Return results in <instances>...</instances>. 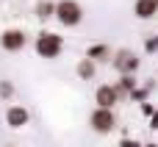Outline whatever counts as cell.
I'll return each mask as SVG.
<instances>
[{
	"label": "cell",
	"instance_id": "1",
	"mask_svg": "<svg viewBox=\"0 0 158 147\" xmlns=\"http://www.w3.org/2000/svg\"><path fill=\"white\" fill-rule=\"evenodd\" d=\"M33 50L39 58H58L61 50H64V36L53 33V31H42L33 42Z\"/></svg>",
	"mask_w": 158,
	"mask_h": 147
},
{
	"label": "cell",
	"instance_id": "2",
	"mask_svg": "<svg viewBox=\"0 0 158 147\" xmlns=\"http://www.w3.org/2000/svg\"><path fill=\"white\" fill-rule=\"evenodd\" d=\"M56 19H58L64 28L81 25V19H83L81 3H78V0H58V3H56Z\"/></svg>",
	"mask_w": 158,
	"mask_h": 147
},
{
	"label": "cell",
	"instance_id": "3",
	"mask_svg": "<svg viewBox=\"0 0 158 147\" xmlns=\"http://www.w3.org/2000/svg\"><path fill=\"white\" fill-rule=\"evenodd\" d=\"M89 128L94 131V133H100V136H106V133H111L114 128H117V114H114V108H94L92 114H89Z\"/></svg>",
	"mask_w": 158,
	"mask_h": 147
},
{
	"label": "cell",
	"instance_id": "4",
	"mask_svg": "<svg viewBox=\"0 0 158 147\" xmlns=\"http://www.w3.org/2000/svg\"><path fill=\"white\" fill-rule=\"evenodd\" d=\"M111 64H114V69H117L119 75H136V72H139V67H142L139 56H136L133 50H125V47L114 53Z\"/></svg>",
	"mask_w": 158,
	"mask_h": 147
},
{
	"label": "cell",
	"instance_id": "5",
	"mask_svg": "<svg viewBox=\"0 0 158 147\" xmlns=\"http://www.w3.org/2000/svg\"><path fill=\"white\" fill-rule=\"evenodd\" d=\"M25 44H28V36H25V31H19V28H6V31L0 33V47H3L6 53H19Z\"/></svg>",
	"mask_w": 158,
	"mask_h": 147
},
{
	"label": "cell",
	"instance_id": "6",
	"mask_svg": "<svg viewBox=\"0 0 158 147\" xmlns=\"http://www.w3.org/2000/svg\"><path fill=\"white\" fill-rule=\"evenodd\" d=\"M119 100H122V97H119V89H117V86H111V83L97 86V92H94V103H97L100 108H114Z\"/></svg>",
	"mask_w": 158,
	"mask_h": 147
},
{
	"label": "cell",
	"instance_id": "7",
	"mask_svg": "<svg viewBox=\"0 0 158 147\" xmlns=\"http://www.w3.org/2000/svg\"><path fill=\"white\" fill-rule=\"evenodd\" d=\"M28 122H31V111H28L25 106H8V111H6V125H8V128L19 131V128H25Z\"/></svg>",
	"mask_w": 158,
	"mask_h": 147
},
{
	"label": "cell",
	"instance_id": "8",
	"mask_svg": "<svg viewBox=\"0 0 158 147\" xmlns=\"http://www.w3.org/2000/svg\"><path fill=\"white\" fill-rule=\"evenodd\" d=\"M133 14H136L139 19H153L158 14V3L156 0H136V3H133Z\"/></svg>",
	"mask_w": 158,
	"mask_h": 147
},
{
	"label": "cell",
	"instance_id": "9",
	"mask_svg": "<svg viewBox=\"0 0 158 147\" xmlns=\"http://www.w3.org/2000/svg\"><path fill=\"white\" fill-rule=\"evenodd\" d=\"M75 72H78V78H81V81H92V78L97 75V61L86 56V58H81V61H78Z\"/></svg>",
	"mask_w": 158,
	"mask_h": 147
},
{
	"label": "cell",
	"instance_id": "10",
	"mask_svg": "<svg viewBox=\"0 0 158 147\" xmlns=\"http://www.w3.org/2000/svg\"><path fill=\"white\" fill-rule=\"evenodd\" d=\"M114 86L119 89V97H131V92H133L139 83H136V78H133V75H119V81H117Z\"/></svg>",
	"mask_w": 158,
	"mask_h": 147
},
{
	"label": "cell",
	"instance_id": "11",
	"mask_svg": "<svg viewBox=\"0 0 158 147\" xmlns=\"http://www.w3.org/2000/svg\"><path fill=\"white\" fill-rule=\"evenodd\" d=\"M33 11H36V17H39L42 22H44V19H53V17H56V3H50V0H39Z\"/></svg>",
	"mask_w": 158,
	"mask_h": 147
},
{
	"label": "cell",
	"instance_id": "12",
	"mask_svg": "<svg viewBox=\"0 0 158 147\" xmlns=\"http://www.w3.org/2000/svg\"><path fill=\"white\" fill-rule=\"evenodd\" d=\"M86 56L94 58V61H111V47L108 44H92L86 50Z\"/></svg>",
	"mask_w": 158,
	"mask_h": 147
},
{
	"label": "cell",
	"instance_id": "13",
	"mask_svg": "<svg viewBox=\"0 0 158 147\" xmlns=\"http://www.w3.org/2000/svg\"><path fill=\"white\" fill-rule=\"evenodd\" d=\"M150 89H153V83H150V86H136V89L131 92V100H133V103H147Z\"/></svg>",
	"mask_w": 158,
	"mask_h": 147
},
{
	"label": "cell",
	"instance_id": "14",
	"mask_svg": "<svg viewBox=\"0 0 158 147\" xmlns=\"http://www.w3.org/2000/svg\"><path fill=\"white\" fill-rule=\"evenodd\" d=\"M144 53H150V56H153V53H158V33L144 39Z\"/></svg>",
	"mask_w": 158,
	"mask_h": 147
},
{
	"label": "cell",
	"instance_id": "15",
	"mask_svg": "<svg viewBox=\"0 0 158 147\" xmlns=\"http://www.w3.org/2000/svg\"><path fill=\"white\" fill-rule=\"evenodd\" d=\"M11 94H14V83H11V81H0V97L8 100Z\"/></svg>",
	"mask_w": 158,
	"mask_h": 147
},
{
	"label": "cell",
	"instance_id": "16",
	"mask_svg": "<svg viewBox=\"0 0 158 147\" xmlns=\"http://www.w3.org/2000/svg\"><path fill=\"white\" fill-rule=\"evenodd\" d=\"M119 147H144L142 142H136V139H131V136H125L122 142H119Z\"/></svg>",
	"mask_w": 158,
	"mask_h": 147
},
{
	"label": "cell",
	"instance_id": "17",
	"mask_svg": "<svg viewBox=\"0 0 158 147\" xmlns=\"http://www.w3.org/2000/svg\"><path fill=\"white\" fill-rule=\"evenodd\" d=\"M142 114H144V117H153V114H156V106H153V103H142Z\"/></svg>",
	"mask_w": 158,
	"mask_h": 147
},
{
	"label": "cell",
	"instance_id": "18",
	"mask_svg": "<svg viewBox=\"0 0 158 147\" xmlns=\"http://www.w3.org/2000/svg\"><path fill=\"white\" fill-rule=\"evenodd\" d=\"M150 128H153V131H158V108H156V114L150 117Z\"/></svg>",
	"mask_w": 158,
	"mask_h": 147
},
{
	"label": "cell",
	"instance_id": "19",
	"mask_svg": "<svg viewBox=\"0 0 158 147\" xmlns=\"http://www.w3.org/2000/svg\"><path fill=\"white\" fill-rule=\"evenodd\" d=\"M144 147H158V145H156V142H147V145H144Z\"/></svg>",
	"mask_w": 158,
	"mask_h": 147
},
{
	"label": "cell",
	"instance_id": "20",
	"mask_svg": "<svg viewBox=\"0 0 158 147\" xmlns=\"http://www.w3.org/2000/svg\"><path fill=\"white\" fill-rule=\"evenodd\" d=\"M3 147H14V145H3Z\"/></svg>",
	"mask_w": 158,
	"mask_h": 147
},
{
	"label": "cell",
	"instance_id": "21",
	"mask_svg": "<svg viewBox=\"0 0 158 147\" xmlns=\"http://www.w3.org/2000/svg\"><path fill=\"white\" fill-rule=\"evenodd\" d=\"M156 3H158V0H156Z\"/></svg>",
	"mask_w": 158,
	"mask_h": 147
}]
</instances>
